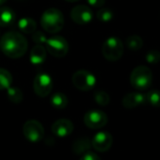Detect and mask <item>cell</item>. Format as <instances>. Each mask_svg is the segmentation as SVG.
Returning <instances> with one entry per match:
<instances>
[{"mask_svg": "<svg viewBox=\"0 0 160 160\" xmlns=\"http://www.w3.org/2000/svg\"><path fill=\"white\" fill-rule=\"evenodd\" d=\"M28 41L18 32H7L0 39V49L11 58H19L28 51Z\"/></svg>", "mask_w": 160, "mask_h": 160, "instance_id": "1", "label": "cell"}, {"mask_svg": "<svg viewBox=\"0 0 160 160\" xmlns=\"http://www.w3.org/2000/svg\"><path fill=\"white\" fill-rule=\"evenodd\" d=\"M41 26L47 33H58L64 26L63 13L56 8L46 10L41 17Z\"/></svg>", "mask_w": 160, "mask_h": 160, "instance_id": "2", "label": "cell"}, {"mask_svg": "<svg viewBox=\"0 0 160 160\" xmlns=\"http://www.w3.org/2000/svg\"><path fill=\"white\" fill-rule=\"evenodd\" d=\"M152 82V72L144 65L136 67L130 74L131 85L138 91L148 89Z\"/></svg>", "mask_w": 160, "mask_h": 160, "instance_id": "3", "label": "cell"}, {"mask_svg": "<svg viewBox=\"0 0 160 160\" xmlns=\"http://www.w3.org/2000/svg\"><path fill=\"white\" fill-rule=\"evenodd\" d=\"M102 53L106 59L117 61L123 54V43L117 37H109L105 41L102 46Z\"/></svg>", "mask_w": 160, "mask_h": 160, "instance_id": "4", "label": "cell"}, {"mask_svg": "<svg viewBox=\"0 0 160 160\" xmlns=\"http://www.w3.org/2000/svg\"><path fill=\"white\" fill-rule=\"evenodd\" d=\"M73 86L81 92L92 91L96 84L95 76L87 70H78L72 77Z\"/></svg>", "mask_w": 160, "mask_h": 160, "instance_id": "5", "label": "cell"}, {"mask_svg": "<svg viewBox=\"0 0 160 160\" xmlns=\"http://www.w3.org/2000/svg\"><path fill=\"white\" fill-rule=\"evenodd\" d=\"M45 44L47 51L56 58H63L69 51V44L61 36H54L47 39Z\"/></svg>", "mask_w": 160, "mask_h": 160, "instance_id": "6", "label": "cell"}, {"mask_svg": "<svg viewBox=\"0 0 160 160\" xmlns=\"http://www.w3.org/2000/svg\"><path fill=\"white\" fill-rule=\"evenodd\" d=\"M24 136L30 142H39L44 137V129L42 123L36 120L26 122L23 126Z\"/></svg>", "mask_w": 160, "mask_h": 160, "instance_id": "7", "label": "cell"}, {"mask_svg": "<svg viewBox=\"0 0 160 160\" xmlns=\"http://www.w3.org/2000/svg\"><path fill=\"white\" fill-rule=\"evenodd\" d=\"M33 89L35 93L40 97L43 98L49 95L53 89V80L51 76L43 72L37 74L33 82Z\"/></svg>", "mask_w": 160, "mask_h": 160, "instance_id": "8", "label": "cell"}, {"mask_svg": "<svg viewBox=\"0 0 160 160\" xmlns=\"http://www.w3.org/2000/svg\"><path fill=\"white\" fill-rule=\"evenodd\" d=\"M84 123L92 129H99L108 123V116L105 112L92 109L88 111L84 116Z\"/></svg>", "mask_w": 160, "mask_h": 160, "instance_id": "9", "label": "cell"}, {"mask_svg": "<svg viewBox=\"0 0 160 160\" xmlns=\"http://www.w3.org/2000/svg\"><path fill=\"white\" fill-rule=\"evenodd\" d=\"M71 18L77 25H88L92 21L93 13L90 7L78 5L71 11Z\"/></svg>", "mask_w": 160, "mask_h": 160, "instance_id": "10", "label": "cell"}, {"mask_svg": "<svg viewBox=\"0 0 160 160\" xmlns=\"http://www.w3.org/2000/svg\"><path fill=\"white\" fill-rule=\"evenodd\" d=\"M112 143H113L112 136L108 132H106V131L97 133L92 140V147L96 151L101 152L108 151L111 148Z\"/></svg>", "mask_w": 160, "mask_h": 160, "instance_id": "11", "label": "cell"}, {"mask_svg": "<svg viewBox=\"0 0 160 160\" xmlns=\"http://www.w3.org/2000/svg\"><path fill=\"white\" fill-rule=\"evenodd\" d=\"M51 129L54 135L59 138H65L71 135L73 131V124L70 120L59 119L53 123Z\"/></svg>", "mask_w": 160, "mask_h": 160, "instance_id": "12", "label": "cell"}, {"mask_svg": "<svg viewBox=\"0 0 160 160\" xmlns=\"http://www.w3.org/2000/svg\"><path fill=\"white\" fill-rule=\"evenodd\" d=\"M145 103V96L139 92H130L122 98V106L125 108L132 109Z\"/></svg>", "mask_w": 160, "mask_h": 160, "instance_id": "13", "label": "cell"}, {"mask_svg": "<svg viewBox=\"0 0 160 160\" xmlns=\"http://www.w3.org/2000/svg\"><path fill=\"white\" fill-rule=\"evenodd\" d=\"M16 21V13L8 7H0V27L7 28L12 26Z\"/></svg>", "mask_w": 160, "mask_h": 160, "instance_id": "14", "label": "cell"}, {"mask_svg": "<svg viewBox=\"0 0 160 160\" xmlns=\"http://www.w3.org/2000/svg\"><path fill=\"white\" fill-rule=\"evenodd\" d=\"M29 59L33 65H40L43 63L46 59V49L41 44H36L31 49Z\"/></svg>", "mask_w": 160, "mask_h": 160, "instance_id": "15", "label": "cell"}, {"mask_svg": "<svg viewBox=\"0 0 160 160\" xmlns=\"http://www.w3.org/2000/svg\"><path fill=\"white\" fill-rule=\"evenodd\" d=\"M19 29L27 34H32L37 28V23L31 18H22L18 22Z\"/></svg>", "mask_w": 160, "mask_h": 160, "instance_id": "16", "label": "cell"}, {"mask_svg": "<svg viewBox=\"0 0 160 160\" xmlns=\"http://www.w3.org/2000/svg\"><path fill=\"white\" fill-rule=\"evenodd\" d=\"M51 105L57 109H64L68 106V98L62 92H56L51 97Z\"/></svg>", "mask_w": 160, "mask_h": 160, "instance_id": "17", "label": "cell"}, {"mask_svg": "<svg viewBox=\"0 0 160 160\" xmlns=\"http://www.w3.org/2000/svg\"><path fill=\"white\" fill-rule=\"evenodd\" d=\"M12 84V73L4 69L0 68V91L9 89Z\"/></svg>", "mask_w": 160, "mask_h": 160, "instance_id": "18", "label": "cell"}, {"mask_svg": "<svg viewBox=\"0 0 160 160\" xmlns=\"http://www.w3.org/2000/svg\"><path fill=\"white\" fill-rule=\"evenodd\" d=\"M92 142L90 141L89 138H79L77 139L73 145H72V150L75 153H83L84 152H86L87 150H89L91 148Z\"/></svg>", "mask_w": 160, "mask_h": 160, "instance_id": "19", "label": "cell"}, {"mask_svg": "<svg viewBox=\"0 0 160 160\" xmlns=\"http://www.w3.org/2000/svg\"><path fill=\"white\" fill-rule=\"evenodd\" d=\"M7 95L9 100L14 104H19L24 99V94L22 91L16 87H10L9 89H7Z\"/></svg>", "mask_w": 160, "mask_h": 160, "instance_id": "20", "label": "cell"}, {"mask_svg": "<svg viewBox=\"0 0 160 160\" xmlns=\"http://www.w3.org/2000/svg\"><path fill=\"white\" fill-rule=\"evenodd\" d=\"M145 102L150 104L152 107L160 108V91L152 90L145 95Z\"/></svg>", "mask_w": 160, "mask_h": 160, "instance_id": "21", "label": "cell"}, {"mask_svg": "<svg viewBox=\"0 0 160 160\" xmlns=\"http://www.w3.org/2000/svg\"><path fill=\"white\" fill-rule=\"evenodd\" d=\"M126 46L130 50H138L143 46V41L139 36L137 35H132L127 38L126 40Z\"/></svg>", "mask_w": 160, "mask_h": 160, "instance_id": "22", "label": "cell"}, {"mask_svg": "<svg viewBox=\"0 0 160 160\" xmlns=\"http://www.w3.org/2000/svg\"><path fill=\"white\" fill-rule=\"evenodd\" d=\"M94 100L98 105H100L102 107H106V106H108L109 104L110 97L106 92L98 91V92H96L94 93Z\"/></svg>", "mask_w": 160, "mask_h": 160, "instance_id": "23", "label": "cell"}, {"mask_svg": "<svg viewBox=\"0 0 160 160\" xmlns=\"http://www.w3.org/2000/svg\"><path fill=\"white\" fill-rule=\"evenodd\" d=\"M97 19L103 23H108L113 19V12L109 9H101L96 13Z\"/></svg>", "mask_w": 160, "mask_h": 160, "instance_id": "24", "label": "cell"}, {"mask_svg": "<svg viewBox=\"0 0 160 160\" xmlns=\"http://www.w3.org/2000/svg\"><path fill=\"white\" fill-rule=\"evenodd\" d=\"M147 62L151 63V64H154L160 61V52H158L157 50H150L145 57Z\"/></svg>", "mask_w": 160, "mask_h": 160, "instance_id": "25", "label": "cell"}, {"mask_svg": "<svg viewBox=\"0 0 160 160\" xmlns=\"http://www.w3.org/2000/svg\"><path fill=\"white\" fill-rule=\"evenodd\" d=\"M47 37L45 36V34L42 31H34L32 33V41L36 43V44H44L47 41Z\"/></svg>", "mask_w": 160, "mask_h": 160, "instance_id": "26", "label": "cell"}, {"mask_svg": "<svg viewBox=\"0 0 160 160\" xmlns=\"http://www.w3.org/2000/svg\"><path fill=\"white\" fill-rule=\"evenodd\" d=\"M87 2L93 8H102L106 3V0H87Z\"/></svg>", "mask_w": 160, "mask_h": 160, "instance_id": "27", "label": "cell"}, {"mask_svg": "<svg viewBox=\"0 0 160 160\" xmlns=\"http://www.w3.org/2000/svg\"><path fill=\"white\" fill-rule=\"evenodd\" d=\"M80 160H102V159L94 152H87L80 158Z\"/></svg>", "mask_w": 160, "mask_h": 160, "instance_id": "28", "label": "cell"}, {"mask_svg": "<svg viewBox=\"0 0 160 160\" xmlns=\"http://www.w3.org/2000/svg\"><path fill=\"white\" fill-rule=\"evenodd\" d=\"M7 2V0H0V6H2L3 4H5Z\"/></svg>", "mask_w": 160, "mask_h": 160, "instance_id": "29", "label": "cell"}, {"mask_svg": "<svg viewBox=\"0 0 160 160\" xmlns=\"http://www.w3.org/2000/svg\"><path fill=\"white\" fill-rule=\"evenodd\" d=\"M67 2H71V3H73V2H76V1H79V0H65Z\"/></svg>", "mask_w": 160, "mask_h": 160, "instance_id": "30", "label": "cell"}]
</instances>
